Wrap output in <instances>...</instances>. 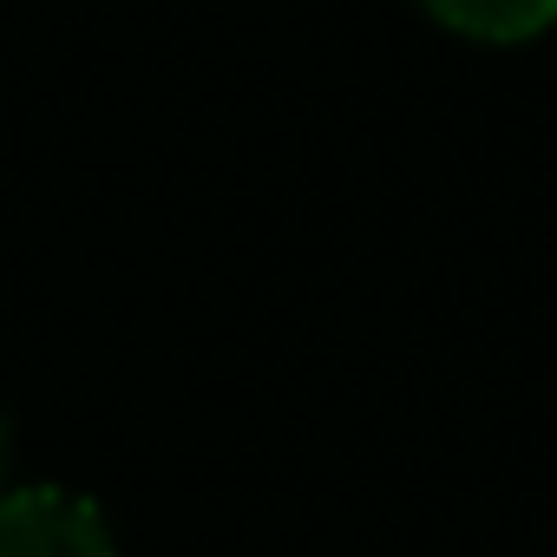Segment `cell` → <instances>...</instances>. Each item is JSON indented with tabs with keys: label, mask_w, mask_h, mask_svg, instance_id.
<instances>
[{
	"label": "cell",
	"mask_w": 557,
	"mask_h": 557,
	"mask_svg": "<svg viewBox=\"0 0 557 557\" xmlns=\"http://www.w3.org/2000/svg\"><path fill=\"white\" fill-rule=\"evenodd\" d=\"M0 557H112V537L73 492H0Z\"/></svg>",
	"instance_id": "cell-1"
},
{
	"label": "cell",
	"mask_w": 557,
	"mask_h": 557,
	"mask_svg": "<svg viewBox=\"0 0 557 557\" xmlns=\"http://www.w3.org/2000/svg\"><path fill=\"white\" fill-rule=\"evenodd\" d=\"M426 8L472 40H524L557 21V0H426Z\"/></svg>",
	"instance_id": "cell-2"
},
{
	"label": "cell",
	"mask_w": 557,
	"mask_h": 557,
	"mask_svg": "<svg viewBox=\"0 0 557 557\" xmlns=\"http://www.w3.org/2000/svg\"><path fill=\"white\" fill-rule=\"evenodd\" d=\"M0 485H8V426H0Z\"/></svg>",
	"instance_id": "cell-3"
}]
</instances>
